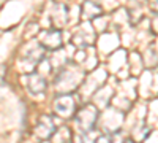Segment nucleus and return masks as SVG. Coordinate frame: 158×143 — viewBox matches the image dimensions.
<instances>
[{
  "label": "nucleus",
  "mask_w": 158,
  "mask_h": 143,
  "mask_svg": "<svg viewBox=\"0 0 158 143\" xmlns=\"http://www.w3.org/2000/svg\"><path fill=\"white\" fill-rule=\"evenodd\" d=\"M97 143H109V141H108V138H106V137H101Z\"/></svg>",
  "instance_id": "f257e3e1"
}]
</instances>
